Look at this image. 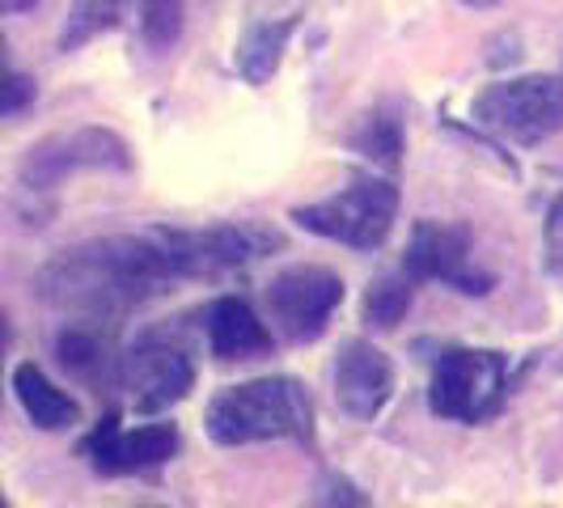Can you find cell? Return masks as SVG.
<instances>
[{
	"label": "cell",
	"mask_w": 563,
	"mask_h": 508,
	"mask_svg": "<svg viewBox=\"0 0 563 508\" xmlns=\"http://www.w3.org/2000/svg\"><path fill=\"white\" fill-rule=\"evenodd\" d=\"M0 352H4V322H0Z\"/></svg>",
	"instance_id": "25"
},
{
	"label": "cell",
	"mask_w": 563,
	"mask_h": 508,
	"mask_svg": "<svg viewBox=\"0 0 563 508\" xmlns=\"http://www.w3.org/2000/svg\"><path fill=\"white\" fill-rule=\"evenodd\" d=\"M398 187L386 178H356L339 196H327L306 208H292V225L339 242L347 251H377L395 225Z\"/></svg>",
	"instance_id": "3"
},
{
	"label": "cell",
	"mask_w": 563,
	"mask_h": 508,
	"mask_svg": "<svg viewBox=\"0 0 563 508\" xmlns=\"http://www.w3.org/2000/svg\"><path fill=\"white\" fill-rule=\"evenodd\" d=\"M297 30V18H280V22H254L242 43H238V73L251 85H267L276 77L284 59V47Z\"/></svg>",
	"instance_id": "15"
},
{
	"label": "cell",
	"mask_w": 563,
	"mask_h": 508,
	"mask_svg": "<svg viewBox=\"0 0 563 508\" xmlns=\"http://www.w3.org/2000/svg\"><path fill=\"white\" fill-rule=\"evenodd\" d=\"M30 102H34V81L22 77V73L0 68V119H4V114L26 111Z\"/></svg>",
	"instance_id": "21"
},
{
	"label": "cell",
	"mask_w": 563,
	"mask_h": 508,
	"mask_svg": "<svg viewBox=\"0 0 563 508\" xmlns=\"http://www.w3.org/2000/svg\"><path fill=\"white\" fill-rule=\"evenodd\" d=\"M395 395V365L390 356L368 343V339H347L339 347L335 361V398L352 420H377L386 411V402Z\"/></svg>",
	"instance_id": "12"
},
{
	"label": "cell",
	"mask_w": 563,
	"mask_h": 508,
	"mask_svg": "<svg viewBox=\"0 0 563 508\" xmlns=\"http://www.w3.org/2000/svg\"><path fill=\"white\" fill-rule=\"evenodd\" d=\"M56 356L73 377L93 382V386H102L107 373H119V356L111 352V343H107V335L98 327H73V331H64L56 339Z\"/></svg>",
	"instance_id": "16"
},
{
	"label": "cell",
	"mask_w": 563,
	"mask_h": 508,
	"mask_svg": "<svg viewBox=\"0 0 563 508\" xmlns=\"http://www.w3.org/2000/svg\"><path fill=\"white\" fill-rule=\"evenodd\" d=\"M542 251H547V267L563 276V196L551 203L547 212V229H542Z\"/></svg>",
	"instance_id": "22"
},
{
	"label": "cell",
	"mask_w": 563,
	"mask_h": 508,
	"mask_svg": "<svg viewBox=\"0 0 563 508\" xmlns=\"http://www.w3.org/2000/svg\"><path fill=\"white\" fill-rule=\"evenodd\" d=\"M187 26V0H141V30L153 52H169Z\"/></svg>",
	"instance_id": "20"
},
{
	"label": "cell",
	"mask_w": 563,
	"mask_h": 508,
	"mask_svg": "<svg viewBox=\"0 0 563 508\" xmlns=\"http://www.w3.org/2000/svg\"><path fill=\"white\" fill-rule=\"evenodd\" d=\"M203 327H208V347H212L217 361H251V356L272 352L267 327L258 322V313L242 297L212 301L208 313H203Z\"/></svg>",
	"instance_id": "13"
},
{
	"label": "cell",
	"mask_w": 563,
	"mask_h": 508,
	"mask_svg": "<svg viewBox=\"0 0 563 508\" xmlns=\"http://www.w3.org/2000/svg\"><path fill=\"white\" fill-rule=\"evenodd\" d=\"M505 395V356L483 352V347H450L428 386V407L441 420L457 423H483Z\"/></svg>",
	"instance_id": "7"
},
{
	"label": "cell",
	"mask_w": 563,
	"mask_h": 508,
	"mask_svg": "<svg viewBox=\"0 0 563 508\" xmlns=\"http://www.w3.org/2000/svg\"><path fill=\"white\" fill-rule=\"evenodd\" d=\"M123 4H128V0H73L68 26L59 34V47H64V52H77L85 43H93L98 34H107L111 26H119Z\"/></svg>",
	"instance_id": "17"
},
{
	"label": "cell",
	"mask_w": 563,
	"mask_h": 508,
	"mask_svg": "<svg viewBox=\"0 0 563 508\" xmlns=\"http://www.w3.org/2000/svg\"><path fill=\"white\" fill-rule=\"evenodd\" d=\"M13 395L22 402L26 420L34 428H43V432H64V428H73V423L81 420L77 398L64 395L56 382L38 365H30V361H22V365L13 368Z\"/></svg>",
	"instance_id": "14"
},
{
	"label": "cell",
	"mask_w": 563,
	"mask_h": 508,
	"mask_svg": "<svg viewBox=\"0 0 563 508\" xmlns=\"http://www.w3.org/2000/svg\"><path fill=\"white\" fill-rule=\"evenodd\" d=\"M462 4H475V9H483V4H492V0H462Z\"/></svg>",
	"instance_id": "24"
},
{
	"label": "cell",
	"mask_w": 563,
	"mask_h": 508,
	"mask_svg": "<svg viewBox=\"0 0 563 508\" xmlns=\"http://www.w3.org/2000/svg\"><path fill=\"white\" fill-rule=\"evenodd\" d=\"M178 280L157 233H111L59 251L38 272V297L77 322H114Z\"/></svg>",
	"instance_id": "1"
},
{
	"label": "cell",
	"mask_w": 563,
	"mask_h": 508,
	"mask_svg": "<svg viewBox=\"0 0 563 508\" xmlns=\"http://www.w3.org/2000/svg\"><path fill=\"white\" fill-rule=\"evenodd\" d=\"M327 483H331V492H322L318 500H327V505H365V496L352 483L339 479V475H327Z\"/></svg>",
	"instance_id": "23"
},
{
	"label": "cell",
	"mask_w": 563,
	"mask_h": 508,
	"mask_svg": "<svg viewBox=\"0 0 563 508\" xmlns=\"http://www.w3.org/2000/svg\"><path fill=\"white\" fill-rule=\"evenodd\" d=\"M361 153H368L382 166H398L402 157V119L390 111H373L368 119H361V132L352 136Z\"/></svg>",
	"instance_id": "19"
},
{
	"label": "cell",
	"mask_w": 563,
	"mask_h": 508,
	"mask_svg": "<svg viewBox=\"0 0 563 508\" xmlns=\"http://www.w3.org/2000/svg\"><path fill=\"white\" fill-rule=\"evenodd\" d=\"M343 301V280L331 267H288L267 284V313L288 343H313Z\"/></svg>",
	"instance_id": "9"
},
{
	"label": "cell",
	"mask_w": 563,
	"mask_h": 508,
	"mask_svg": "<svg viewBox=\"0 0 563 508\" xmlns=\"http://www.w3.org/2000/svg\"><path fill=\"white\" fill-rule=\"evenodd\" d=\"M0 56H4V43H0Z\"/></svg>",
	"instance_id": "26"
},
{
	"label": "cell",
	"mask_w": 563,
	"mask_h": 508,
	"mask_svg": "<svg viewBox=\"0 0 563 508\" xmlns=\"http://www.w3.org/2000/svg\"><path fill=\"white\" fill-rule=\"evenodd\" d=\"M475 123L517 144H538L563 128V77L534 73L517 81L487 85L475 98Z\"/></svg>",
	"instance_id": "6"
},
{
	"label": "cell",
	"mask_w": 563,
	"mask_h": 508,
	"mask_svg": "<svg viewBox=\"0 0 563 508\" xmlns=\"http://www.w3.org/2000/svg\"><path fill=\"white\" fill-rule=\"evenodd\" d=\"M119 386L128 390L141 416H157L174 407L196 386V352L174 327L144 331L123 356H119Z\"/></svg>",
	"instance_id": "5"
},
{
	"label": "cell",
	"mask_w": 563,
	"mask_h": 508,
	"mask_svg": "<svg viewBox=\"0 0 563 508\" xmlns=\"http://www.w3.org/2000/svg\"><path fill=\"white\" fill-rule=\"evenodd\" d=\"M402 272L411 280H441L457 292H475V297L492 288V276L471 267V233L462 225L420 221L407 242V254H402Z\"/></svg>",
	"instance_id": "10"
},
{
	"label": "cell",
	"mask_w": 563,
	"mask_h": 508,
	"mask_svg": "<svg viewBox=\"0 0 563 508\" xmlns=\"http://www.w3.org/2000/svg\"><path fill=\"white\" fill-rule=\"evenodd\" d=\"M203 432L212 445H254V441H310L313 437V407L301 382L292 377H258L229 386L208 402Z\"/></svg>",
	"instance_id": "2"
},
{
	"label": "cell",
	"mask_w": 563,
	"mask_h": 508,
	"mask_svg": "<svg viewBox=\"0 0 563 508\" xmlns=\"http://www.w3.org/2000/svg\"><path fill=\"white\" fill-rule=\"evenodd\" d=\"M81 169H111V174L132 169V148L123 136H114L111 128H68V132L30 144L18 174H22V187L30 191H52Z\"/></svg>",
	"instance_id": "8"
},
{
	"label": "cell",
	"mask_w": 563,
	"mask_h": 508,
	"mask_svg": "<svg viewBox=\"0 0 563 508\" xmlns=\"http://www.w3.org/2000/svg\"><path fill=\"white\" fill-rule=\"evenodd\" d=\"M411 276L407 272H398V276H377V280L368 284L365 292V318L373 327H398L402 318H407V306H411Z\"/></svg>",
	"instance_id": "18"
},
{
	"label": "cell",
	"mask_w": 563,
	"mask_h": 508,
	"mask_svg": "<svg viewBox=\"0 0 563 508\" xmlns=\"http://www.w3.org/2000/svg\"><path fill=\"white\" fill-rule=\"evenodd\" d=\"M162 246H166L169 263L183 276L191 280H212V276H225L238 272L254 258H267L284 246V238L272 225H258V221H221V225L208 229H157Z\"/></svg>",
	"instance_id": "4"
},
{
	"label": "cell",
	"mask_w": 563,
	"mask_h": 508,
	"mask_svg": "<svg viewBox=\"0 0 563 508\" xmlns=\"http://www.w3.org/2000/svg\"><path fill=\"white\" fill-rule=\"evenodd\" d=\"M183 445L174 423H144L123 432L119 416H107L89 437L81 441V453L102 471V475H136V471H153L169 462Z\"/></svg>",
	"instance_id": "11"
}]
</instances>
